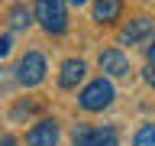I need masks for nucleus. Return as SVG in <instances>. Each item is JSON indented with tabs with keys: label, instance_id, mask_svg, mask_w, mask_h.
<instances>
[{
	"label": "nucleus",
	"instance_id": "nucleus-16",
	"mask_svg": "<svg viewBox=\"0 0 155 146\" xmlns=\"http://www.w3.org/2000/svg\"><path fill=\"white\" fill-rule=\"evenodd\" d=\"M149 65H155V42L149 46Z\"/></svg>",
	"mask_w": 155,
	"mask_h": 146
},
{
	"label": "nucleus",
	"instance_id": "nucleus-14",
	"mask_svg": "<svg viewBox=\"0 0 155 146\" xmlns=\"http://www.w3.org/2000/svg\"><path fill=\"white\" fill-rule=\"evenodd\" d=\"M145 81L155 88V65H149V71H145Z\"/></svg>",
	"mask_w": 155,
	"mask_h": 146
},
{
	"label": "nucleus",
	"instance_id": "nucleus-5",
	"mask_svg": "<svg viewBox=\"0 0 155 146\" xmlns=\"http://www.w3.org/2000/svg\"><path fill=\"white\" fill-rule=\"evenodd\" d=\"M26 143L29 146H58V123L55 120H39L26 133Z\"/></svg>",
	"mask_w": 155,
	"mask_h": 146
},
{
	"label": "nucleus",
	"instance_id": "nucleus-9",
	"mask_svg": "<svg viewBox=\"0 0 155 146\" xmlns=\"http://www.w3.org/2000/svg\"><path fill=\"white\" fill-rule=\"evenodd\" d=\"M87 146H116V127H110V123L107 127H94Z\"/></svg>",
	"mask_w": 155,
	"mask_h": 146
},
{
	"label": "nucleus",
	"instance_id": "nucleus-13",
	"mask_svg": "<svg viewBox=\"0 0 155 146\" xmlns=\"http://www.w3.org/2000/svg\"><path fill=\"white\" fill-rule=\"evenodd\" d=\"M10 49H13V39H10V36H0V58L10 55Z\"/></svg>",
	"mask_w": 155,
	"mask_h": 146
},
{
	"label": "nucleus",
	"instance_id": "nucleus-10",
	"mask_svg": "<svg viewBox=\"0 0 155 146\" xmlns=\"http://www.w3.org/2000/svg\"><path fill=\"white\" fill-rule=\"evenodd\" d=\"M7 23H10V29H26L29 23H32V10H26L23 3L10 7V13H7Z\"/></svg>",
	"mask_w": 155,
	"mask_h": 146
},
{
	"label": "nucleus",
	"instance_id": "nucleus-7",
	"mask_svg": "<svg viewBox=\"0 0 155 146\" xmlns=\"http://www.w3.org/2000/svg\"><path fill=\"white\" fill-rule=\"evenodd\" d=\"M87 65L81 62V58H68L65 65H61V75H58V85L61 88H78V81L84 78Z\"/></svg>",
	"mask_w": 155,
	"mask_h": 146
},
{
	"label": "nucleus",
	"instance_id": "nucleus-1",
	"mask_svg": "<svg viewBox=\"0 0 155 146\" xmlns=\"http://www.w3.org/2000/svg\"><path fill=\"white\" fill-rule=\"evenodd\" d=\"M113 97H116V91L110 85V78L100 75V78H94V81L84 85V91L78 94V104L84 107V110H104V107L113 104Z\"/></svg>",
	"mask_w": 155,
	"mask_h": 146
},
{
	"label": "nucleus",
	"instance_id": "nucleus-3",
	"mask_svg": "<svg viewBox=\"0 0 155 146\" xmlns=\"http://www.w3.org/2000/svg\"><path fill=\"white\" fill-rule=\"evenodd\" d=\"M45 71H48L45 55L42 52H26V55L19 58V65H16V81L26 85V88H36V85L45 81Z\"/></svg>",
	"mask_w": 155,
	"mask_h": 146
},
{
	"label": "nucleus",
	"instance_id": "nucleus-17",
	"mask_svg": "<svg viewBox=\"0 0 155 146\" xmlns=\"http://www.w3.org/2000/svg\"><path fill=\"white\" fill-rule=\"evenodd\" d=\"M68 3H71V7H84L87 0H68Z\"/></svg>",
	"mask_w": 155,
	"mask_h": 146
},
{
	"label": "nucleus",
	"instance_id": "nucleus-11",
	"mask_svg": "<svg viewBox=\"0 0 155 146\" xmlns=\"http://www.w3.org/2000/svg\"><path fill=\"white\" fill-rule=\"evenodd\" d=\"M133 146H155V123H142L133 136Z\"/></svg>",
	"mask_w": 155,
	"mask_h": 146
},
{
	"label": "nucleus",
	"instance_id": "nucleus-6",
	"mask_svg": "<svg viewBox=\"0 0 155 146\" xmlns=\"http://www.w3.org/2000/svg\"><path fill=\"white\" fill-rule=\"evenodd\" d=\"M152 29H155V23H152L149 16H136V19H129V23L123 26L120 39H123L126 46H136V42H142V39L152 36Z\"/></svg>",
	"mask_w": 155,
	"mask_h": 146
},
{
	"label": "nucleus",
	"instance_id": "nucleus-8",
	"mask_svg": "<svg viewBox=\"0 0 155 146\" xmlns=\"http://www.w3.org/2000/svg\"><path fill=\"white\" fill-rule=\"evenodd\" d=\"M120 0H94V19L97 23H113L120 16Z\"/></svg>",
	"mask_w": 155,
	"mask_h": 146
},
{
	"label": "nucleus",
	"instance_id": "nucleus-15",
	"mask_svg": "<svg viewBox=\"0 0 155 146\" xmlns=\"http://www.w3.org/2000/svg\"><path fill=\"white\" fill-rule=\"evenodd\" d=\"M0 146H16V140H13V136H3V140H0Z\"/></svg>",
	"mask_w": 155,
	"mask_h": 146
},
{
	"label": "nucleus",
	"instance_id": "nucleus-2",
	"mask_svg": "<svg viewBox=\"0 0 155 146\" xmlns=\"http://www.w3.org/2000/svg\"><path fill=\"white\" fill-rule=\"evenodd\" d=\"M36 19L42 23L45 33L61 36L68 29V13H65V0H39L36 3Z\"/></svg>",
	"mask_w": 155,
	"mask_h": 146
},
{
	"label": "nucleus",
	"instance_id": "nucleus-4",
	"mask_svg": "<svg viewBox=\"0 0 155 146\" xmlns=\"http://www.w3.org/2000/svg\"><path fill=\"white\" fill-rule=\"evenodd\" d=\"M97 65H100V71L110 78H123L129 75V58L120 52V49H104L100 52V58H97Z\"/></svg>",
	"mask_w": 155,
	"mask_h": 146
},
{
	"label": "nucleus",
	"instance_id": "nucleus-12",
	"mask_svg": "<svg viewBox=\"0 0 155 146\" xmlns=\"http://www.w3.org/2000/svg\"><path fill=\"white\" fill-rule=\"evenodd\" d=\"M91 130H94V127L78 123L74 130H71V143H74V146H87V140H91Z\"/></svg>",
	"mask_w": 155,
	"mask_h": 146
}]
</instances>
